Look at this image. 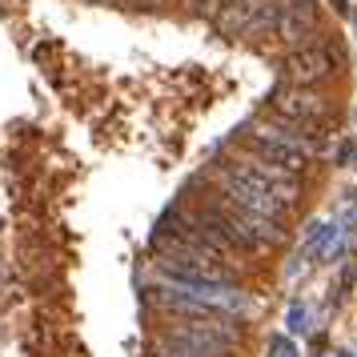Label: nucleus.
Segmentation results:
<instances>
[{
    "label": "nucleus",
    "mask_w": 357,
    "mask_h": 357,
    "mask_svg": "<svg viewBox=\"0 0 357 357\" xmlns=\"http://www.w3.org/2000/svg\"><path fill=\"white\" fill-rule=\"evenodd\" d=\"M217 193H225L229 201H237V205L261 213V217H273V221H285L289 209H293V205H285L269 185H261V181H253L249 173H241V169L233 165V157H225V161L217 165Z\"/></svg>",
    "instance_id": "f257e3e1"
},
{
    "label": "nucleus",
    "mask_w": 357,
    "mask_h": 357,
    "mask_svg": "<svg viewBox=\"0 0 357 357\" xmlns=\"http://www.w3.org/2000/svg\"><path fill=\"white\" fill-rule=\"evenodd\" d=\"M161 273L173 277L177 285H229V261L213 257V253H193V249H181L169 245L161 257Z\"/></svg>",
    "instance_id": "f03ea898"
},
{
    "label": "nucleus",
    "mask_w": 357,
    "mask_h": 357,
    "mask_svg": "<svg viewBox=\"0 0 357 357\" xmlns=\"http://www.w3.org/2000/svg\"><path fill=\"white\" fill-rule=\"evenodd\" d=\"M241 153H249V157H257V161H269L277 165V169H285V173H305L309 165V153L305 149L289 145V141H281L265 121H249L241 129Z\"/></svg>",
    "instance_id": "7ed1b4c3"
},
{
    "label": "nucleus",
    "mask_w": 357,
    "mask_h": 357,
    "mask_svg": "<svg viewBox=\"0 0 357 357\" xmlns=\"http://www.w3.org/2000/svg\"><path fill=\"white\" fill-rule=\"evenodd\" d=\"M281 17V0H241L237 8H229L217 20V29L225 36H257V33H277Z\"/></svg>",
    "instance_id": "20e7f679"
},
{
    "label": "nucleus",
    "mask_w": 357,
    "mask_h": 357,
    "mask_svg": "<svg viewBox=\"0 0 357 357\" xmlns=\"http://www.w3.org/2000/svg\"><path fill=\"white\" fill-rule=\"evenodd\" d=\"M333 73H337V56L325 45H301L285 56V84L313 89V84H325Z\"/></svg>",
    "instance_id": "39448f33"
},
{
    "label": "nucleus",
    "mask_w": 357,
    "mask_h": 357,
    "mask_svg": "<svg viewBox=\"0 0 357 357\" xmlns=\"http://www.w3.org/2000/svg\"><path fill=\"white\" fill-rule=\"evenodd\" d=\"M269 109H277V113H285V116H297L305 125H325L329 100L321 93H313V89H301V84H281L273 93V105Z\"/></svg>",
    "instance_id": "423d86ee"
},
{
    "label": "nucleus",
    "mask_w": 357,
    "mask_h": 357,
    "mask_svg": "<svg viewBox=\"0 0 357 357\" xmlns=\"http://www.w3.org/2000/svg\"><path fill=\"white\" fill-rule=\"evenodd\" d=\"M233 165H237L241 173H249L253 181L269 185L285 205H297V197H301V177H297V173H285V169H277V165H269V161H257V157H249V153L233 157Z\"/></svg>",
    "instance_id": "0eeeda50"
},
{
    "label": "nucleus",
    "mask_w": 357,
    "mask_h": 357,
    "mask_svg": "<svg viewBox=\"0 0 357 357\" xmlns=\"http://www.w3.org/2000/svg\"><path fill=\"white\" fill-rule=\"evenodd\" d=\"M317 29V4L313 0H281V17H277V40H285L293 49H301Z\"/></svg>",
    "instance_id": "6e6552de"
},
{
    "label": "nucleus",
    "mask_w": 357,
    "mask_h": 357,
    "mask_svg": "<svg viewBox=\"0 0 357 357\" xmlns=\"http://www.w3.org/2000/svg\"><path fill=\"white\" fill-rule=\"evenodd\" d=\"M237 4H241V0H197V13H201V17L221 20L229 8H237Z\"/></svg>",
    "instance_id": "1a4fd4ad"
},
{
    "label": "nucleus",
    "mask_w": 357,
    "mask_h": 357,
    "mask_svg": "<svg viewBox=\"0 0 357 357\" xmlns=\"http://www.w3.org/2000/svg\"><path fill=\"white\" fill-rule=\"evenodd\" d=\"M273 357H297V354H293V345L285 337H273Z\"/></svg>",
    "instance_id": "9d476101"
},
{
    "label": "nucleus",
    "mask_w": 357,
    "mask_h": 357,
    "mask_svg": "<svg viewBox=\"0 0 357 357\" xmlns=\"http://www.w3.org/2000/svg\"><path fill=\"white\" fill-rule=\"evenodd\" d=\"M149 357H165V354H149Z\"/></svg>",
    "instance_id": "9b49d317"
}]
</instances>
